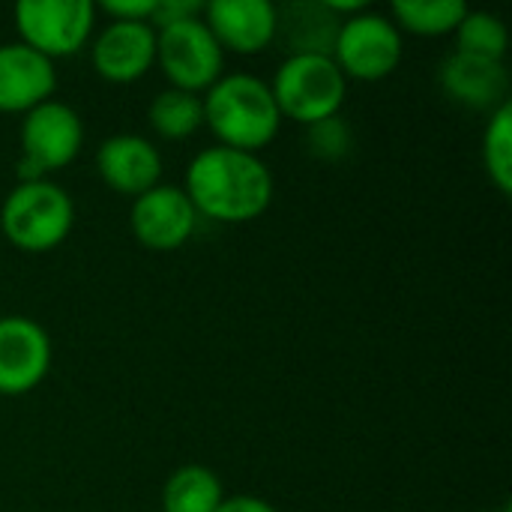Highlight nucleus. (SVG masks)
Returning <instances> with one entry per match:
<instances>
[{"label":"nucleus","mask_w":512,"mask_h":512,"mask_svg":"<svg viewBox=\"0 0 512 512\" xmlns=\"http://www.w3.org/2000/svg\"><path fill=\"white\" fill-rule=\"evenodd\" d=\"M183 192L189 195L198 216L225 225H243L270 207L273 174L258 159V153L216 144L189 162Z\"/></svg>","instance_id":"nucleus-1"},{"label":"nucleus","mask_w":512,"mask_h":512,"mask_svg":"<svg viewBox=\"0 0 512 512\" xmlns=\"http://www.w3.org/2000/svg\"><path fill=\"white\" fill-rule=\"evenodd\" d=\"M201 102L204 123L213 129L222 147L258 153L279 135L282 114L276 108V99L270 93V84L255 75H222Z\"/></svg>","instance_id":"nucleus-2"},{"label":"nucleus","mask_w":512,"mask_h":512,"mask_svg":"<svg viewBox=\"0 0 512 512\" xmlns=\"http://www.w3.org/2000/svg\"><path fill=\"white\" fill-rule=\"evenodd\" d=\"M75 222V207L66 189L51 180H21L0 207V228L21 252L57 249Z\"/></svg>","instance_id":"nucleus-3"},{"label":"nucleus","mask_w":512,"mask_h":512,"mask_svg":"<svg viewBox=\"0 0 512 512\" xmlns=\"http://www.w3.org/2000/svg\"><path fill=\"white\" fill-rule=\"evenodd\" d=\"M348 78L327 54H297L288 57L273 78V99L282 117L303 126L336 117L345 102Z\"/></svg>","instance_id":"nucleus-4"},{"label":"nucleus","mask_w":512,"mask_h":512,"mask_svg":"<svg viewBox=\"0 0 512 512\" xmlns=\"http://www.w3.org/2000/svg\"><path fill=\"white\" fill-rule=\"evenodd\" d=\"M84 141V123L66 102L48 99L21 120V180H45V174L66 168Z\"/></svg>","instance_id":"nucleus-5"},{"label":"nucleus","mask_w":512,"mask_h":512,"mask_svg":"<svg viewBox=\"0 0 512 512\" xmlns=\"http://www.w3.org/2000/svg\"><path fill=\"white\" fill-rule=\"evenodd\" d=\"M225 51L201 18L177 21L156 30V63L174 90L201 93L222 78Z\"/></svg>","instance_id":"nucleus-6"},{"label":"nucleus","mask_w":512,"mask_h":512,"mask_svg":"<svg viewBox=\"0 0 512 512\" xmlns=\"http://www.w3.org/2000/svg\"><path fill=\"white\" fill-rule=\"evenodd\" d=\"M21 42L54 63L72 57L90 39L96 6L90 0H24L15 6Z\"/></svg>","instance_id":"nucleus-7"},{"label":"nucleus","mask_w":512,"mask_h":512,"mask_svg":"<svg viewBox=\"0 0 512 512\" xmlns=\"http://www.w3.org/2000/svg\"><path fill=\"white\" fill-rule=\"evenodd\" d=\"M330 57L345 78L381 81L393 75L402 60V33L387 15L366 9L342 21Z\"/></svg>","instance_id":"nucleus-8"},{"label":"nucleus","mask_w":512,"mask_h":512,"mask_svg":"<svg viewBox=\"0 0 512 512\" xmlns=\"http://www.w3.org/2000/svg\"><path fill=\"white\" fill-rule=\"evenodd\" d=\"M51 369L48 333L21 315L0 318V396H24Z\"/></svg>","instance_id":"nucleus-9"},{"label":"nucleus","mask_w":512,"mask_h":512,"mask_svg":"<svg viewBox=\"0 0 512 512\" xmlns=\"http://www.w3.org/2000/svg\"><path fill=\"white\" fill-rule=\"evenodd\" d=\"M198 213L189 195L177 186H153L150 192L138 195L132 204V234L141 246L153 252H174L180 249L195 231Z\"/></svg>","instance_id":"nucleus-10"},{"label":"nucleus","mask_w":512,"mask_h":512,"mask_svg":"<svg viewBox=\"0 0 512 512\" xmlns=\"http://www.w3.org/2000/svg\"><path fill=\"white\" fill-rule=\"evenodd\" d=\"M156 63V30L147 21H111L93 42V69L111 84H132Z\"/></svg>","instance_id":"nucleus-11"},{"label":"nucleus","mask_w":512,"mask_h":512,"mask_svg":"<svg viewBox=\"0 0 512 512\" xmlns=\"http://www.w3.org/2000/svg\"><path fill=\"white\" fill-rule=\"evenodd\" d=\"M57 87V72L48 57L24 42L0 45V111L27 114L48 102Z\"/></svg>","instance_id":"nucleus-12"},{"label":"nucleus","mask_w":512,"mask_h":512,"mask_svg":"<svg viewBox=\"0 0 512 512\" xmlns=\"http://www.w3.org/2000/svg\"><path fill=\"white\" fill-rule=\"evenodd\" d=\"M204 24L222 51L261 54L276 39V6L267 0H216L204 6Z\"/></svg>","instance_id":"nucleus-13"},{"label":"nucleus","mask_w":512,"mask_h":512,"mask_svg":"<svg viewBox=\"0 0 512 512\" xmlns=\"http://www.w3.org/2000/svg\"><path fill=\"white\" fill-rule=\"evenodd\" d=\"M96 171L114 192L138 198L159 186L162 156L141 135H111L96 150Z\"/></svg>","instance_id":"nucleus-14"},{"label":"nucleus","mask_w":512,"mask_h":512,"mask_svg":"<svg viewBox=\"0 0 512 512\" xmlns=\"http://www.w3.org/2000/svg\"><path fill=\"white\" fill-rule=\"evenodd\" d=\"M441 87L453 102L465 108L495 111L507 102L510 75L501 60H486V57L453 51L441 63Z\"/></svg>","instance_id":"nucleus-15"},{"label":"nucleus","mask_w":512,"mask_h":512,"mask_svg":"<svg viewBox=\"0 0 512 512\" xmlns=\"http://www.w3.org/2000/svg\"><path fill=\"white\" fill-rule=\"evenodd\" d=\"M342 18L327 3H288L276 9V36H282L288 57L297 54H333Z\"/></svg>","instance_id":"nucleus-16"},{"label":"nucleus","mask_w":512,"mask_h":512,"mask_svg":"<svg viewBox=\"0 0 512 512\" xmlns=\"http://www.w3.org/2000/svg\"><path fill=\"white\" fill-rule=\"evenodd\" d=\"M225 501L219 477L204 465H186L177 468L162 492V510L165 512H216Z\"/></svg>","instance_id":"nucleus-17"},{"label":"nucleus","mask_w":512,"mask_h":512,"mask_svg":"<svg viewBox=\"0 0 512 512\" xmlns=\"http://www.w3.org/2000/svg\"><path fill=\"white\" fill-rule=\"evenodd\" d=\"M150 126L159 138H168V141H183L189 135H195L204 123V102L201 96L195 93H186V90H162L150 111Z\"/></svg>","instance_id":"nucleus-18"},{"label":"nucleus","mask_w":512,"mask_h":512,"mask_svg":"<svg viewBox=\"0 0 512 512\" xmlns=\"http://www.w3.org/2000/svg\"><path fill=\"white\" fill-rule=\"evenodd\" d=\"M396 27L417 33V36H444L456 33L468 6L462 0H399L393 3Z\"/></svg>","instance_id":"nucleus-19"},{"label":"nucleus","mask_w":512,"mask_h":512,"mask_svg":"<svg viewBox=\"0 0 512 512\" xmlns=\"http://www.w3.org/2000/svg\"><path fill=\"white\" fill-rule=\"evenodd\" d=\"M483 165L489 180L498 186L501 195L512 189V105L504 102L492 111V120L483 135Z\"/></svg>","instance_id":"nucleus-20"},{"label":"nucleus","mask_w":512,"mask_h":512,"mask_svg":"<svg viewBox=\"0 0 512 512\" xmlns=\"http://www.w3.org/2000/svg\"><path fill=\"white\" fill-rule=\"evenodd\" d=\"M456 51L486 60H501L507 54V27L492 12H468L456 27Z\"/></svg>","instance_id":"nucleus-21"},{"label":"nucleus","mask_w":512,"mask_h":512,"mask_svg":"<svg viewBox=\"0 0 512 512\" xmlns=\"http://www.w3.org/2000/svg\"><path fill=\"white\" fill-rule=\"evenodd\" d=\"M306 144H309V153L315 159L339 162V159L354 153L357 138H354L351 123L336 114V117H327V120H318V123L306 126Z\"/></svg>","instance_id":"nucleus-22"},{"label":"nucleus","mask_w":512,"mask_h":512,"mask_svg":"<svg viewBox=\"0 0 512 512\" xmlns=\"http://www.w3.org/2000/svg\"><path fill=\"white\" fill-rule=\"evenodd\" d=\"M201 12H204V3H198V0H156L150 24H156L153 30H162V27L177 24V21L201 18Z\"/></svg>","instance_id":"nucleus-23"},{"label":"nucleus","mask_w":512,"mask_h":512,"mask_svg":"<svg viewBox=\"0 0 512 512\" xmlns=\"http://www.w3.org/2000/svg\"><path fill=\"white\" fill-rule=\"evenodd\" d=\"M105 15H111V21H147L153 18L156 0H108L102 3Z\"/></svg>","instance_id":"nucleus-24"},{"label":"nucleus","mask_w":512,"mask_h":512,"mask_svg":"<svg viewBox=\"0 0 512 512\" xmlns=\"http://www.w3.org/2000/svg\"><path fill=\"white\" fill-rule=\"evenodd\" d=\"M216 512H276V510H273V504H267L264 498H255V495H234V498H225Z\"/></svg>","instance_id":"nucleus-25"},{"label":"nucleus","mask_w":512,"mask_h":512,"mask_svg":"<svg viewBox=\"0 0 512 512\" xmlns=\"http://www.w3.org/2000/svg\"><path fill=\"white\" fill-rule=\"evenodd\" d=\"M486 512H510V507H501V510H486Z\"/></svg>","instance_id":"nucleus-26"}]
</instances>
